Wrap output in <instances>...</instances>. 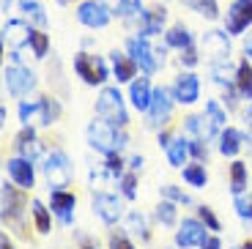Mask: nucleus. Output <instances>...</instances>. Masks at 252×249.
<instances>
[{
	"mask_svg": "<svg viewBox=\"0 0 252 249\" xmlns=\"http://www.w3.org/2000/svg\"><path fill=\"white\" fill-rule=\"evenodd\" d=\"M31 36H33V31L25 25V22H19V19H8L6 25H3V38L11 44L14 50H19V47L31 44Z\"/></svg>",
	"mask_w": 252,
	"mask_h": 249,
	"instance_id": "15",
	"label": "nucleus"
},
{
	"mask_svg": "<svg viewBox=\"0 0 252 249\" xmlns=\"http://www.w3.org/2000/svg\"><path fill=\"white\" fill-rule=\"evenodd\" d=\"M31 47H33V55H36V58H44V55H47V50H50V38H47V33L33 31V36H31Z\"/></svg>",
	"mask_w": 252,
	"mask_h": 249,
	"instance_id": "34",
	"label": "nucleus"
},
{
	"mask_svg": "<svg viewBox=\"0 0 252 249\" xmlns=\"http://www.w3.org/2000/svg\"><path fill=\"white\" fill-rule=\"evenodd\" d=\"M187 6H192L195 11H200L203 17H208V19H217V17H220L217 0H187Z\"/></svg>",
	"mask_w": 252,
	"mask_h": 249,
	"instance_id": "32",
	"label": "nucleus"
},
{
	"mask_svg": "<svg viewBox=\"0 0 252 249\" xmlns=\"http://www.w3.org/2000/svg\"><path fill=\"white\" fill-rule=\"evenodd\" d=\"M162 194H164V197H170V200H178V203H189L187 194L178 192L176 187H170V184H164V187H162Z\"/></svg>",
	"mask_w": 252,
	"mask_h": 249,
	"instance_id": "41",
	"label": "nucleus"
},
{
	"mask_svg": "<svg viewBox=\"0 0 252 249\" xmlns=\"http://www.w3.org/2000/svg\"><path fill=\"white\" fill-rule=\"evenodd\" d=\"M129 96H132V104L137 107L140 112H148V107H151V82H148V77H140V80H132V91H129Z\"/></svg>",
	"mask_w": 252,
	"mask_h": 249,
	"instance_id": "18",
	"label": "nucleus"
},
{
	"mask_svg": "<svg viewBox=\"0 0 252 249\" xmlns=\"http://www.w3.org/2000/svg\"><path fill=\"white\" fill-rule=\"evenodd\" d=\"M101 3L110 8V14H121V11H124V0H101Z\"/></svg>",
	"mask_w": 252,
	"mask_h": 249,
	"instance_id": "47",
	"label": "nucleus"
},
{
	"mask_svg": "<svg viewBox=\"0 0 252 249\" xmlns=\"http://www.w3.org/2000/svg\"><path fill=\"white\" fill-rule=\"evenodd\" d=\"M8 3H11V0H3V11H8Z\"/></svg>",
	"mask_w": 252,
	"mask_h": 249,
	"instance_id": "53",
	"label": "nucleus"
},
{
	"mask_svg": "<svg viewBox=\"0 0 252 249\" xmlns=\"http://www.w3.org/2000/svg\"><path fill=\"white\" fill-rule=\"evenodd\" d=\"M31 211H33V219H36V230L38 233H50V211L41 200H33L31 203Z\"/></svg>",
	"mask_w": 252,
	"mask_h": 249,
	"instance_id": "26",
	"label": "nucleus"
},
{
	"mask_svg": "<svg viewBox=\"0 0 252 249\" xmlns=\"http://www.w3.org/2000/svg\"><path fill=\"white\" fill-rule=\"evenodd\" d=\"M236 85H239V93L244 99H252V66H250V61L239 63V69H236Z\"/></svg>",
	"mask_w": 252,
	"mask_h": 249,
	"instance_id": "23",
	"label": "nucleus"
},
{
	"mask_svg": "<svg viewBox=\"0 0 252 249\" xmlns=\"http://www.w3.org/2000/svg\"><path fill=\"white\" fill-rule=\"evenodd\" d=\"M80 247H82V249H96V244L91 241L88 236H80Z\"/></svg>",
	"mask_w": 252,
	"mask_h": 249,
	"instance_id": "49",
	"label": "nucleus"
},
{
	"mask_svg": "<svg viewBox=\"0 0 252 249\" xmlns=\"http://www.w3.org/2000/svg\"><path fill=\"white\" fill-rule=\"evenodd\" d=\"M129 224H132V233L134 236H140L143 241H148L151 238V233H148V224H145V219H143V214H129Z\"/></svg>",
	"mask_w": 252,
	"mask_h": 249,
	"instance_id": "35",
	"label": "nucleus"
},
{
	"mask_svg": "<svg viewBox=\"0 0 252 249\" xmlns=\"http://www.w3.org/2000/svg\"><path fill=\"white\" fill-rule=\"evenodd\" d=\"M58 3H71V0H58Z\"/></svg>",
	"mask_w": 252,
	"mask_h": 249,
	"instance_id": "56",
	"label": "nucleus"
},
{
	"mask_svg": "<svg viewBox=\"0 0 252 249\" xmlns=\"http://www.w3.org/2000/svg\"><path fill=\"white\" fill-rule=\"evenodd\" d=\"M170 110H173V101L167 96L164 88H157L151 96V107H148V124L151 126H162L164 121L170 118Z\"/></svg>",
	"mask_w": 252,
	"mask_h": 249,
	"instance_id": "10",
	"label": "nucleus"
},
{
	"mask_svg": "<svg viewBox=\"0 0 252 249\" xmlns=\"http://www.w3.org/2000/svg\"><path fill=\"white\" fill-rule=\"evenodd\" d=\"M187 156H189L187 140H170V145H167V162H170L173 167H181V164L187 162Z\"/></svg>",
	"mask_w": 252,
	"mask_h": 249,
	"instance_id": "25",
	"label": "nucleus"
},
{
	"mask_svg": "<svg viewBox=\"0 0 252 249\" xmlns=\"http://www.w3.org/2000/svg\"><path fill=\"white\" fill-rule=\"evenodd\" d=\"M250 219H252V200H250Z\"/></svg>",
	"mask_w": 252,
	"mask_h": 249,
	"instance_id": "55",
	"label": "nucleus"
},
{
	"mask_svg": "<svg viewBox=\"0 0 252 249\" xmlns=\"http://www.w3.org/2000/svg\"><path fill=\"white\" fill-rule=\"evenodd\" d=\"M129 167L140 170V167H143V156H132V159H129Z\"/></svg>",
	"mask_w": 252,
	"mask_h": 249,
	"instance_id": "50",
	"label": "nucleus"
},
{
	"mask_svg": "<svg viewBox=\"0 0 252 249\" xmlns=\"http://www.w3.org/2000/svg\"><path fill=\"white\" fill-rule=\"evenodd\" d=\"M220 247H222L220 238H217V236H208V238H206V244H203L200 249H220Z\"/></svg>",
	"mask_w": 252,
	"mask_h": 249,
	"instance_id": "48",
	"label": "nucleus"
},
{
	"mask_svg": "<svg viewBox=\"0 0 252 249\" xmlns=\"http://www.w3.org/2000/svg\"><path fill=\"white\" fill-rule=\"evenodd\" d=\"M8 175H11V181L17 184V187H22V189H31L33 187V164H31V159H25V156H19V159H8Z\"/></svg>",
	"mask_w": 252,
	"mask_h": 249,
	"instance_id": "14",
	"label": "nucleus"
},
{
	"mask_svg": "<svg viewBox=\"0 0 252 249\" xmlns=\"http://www.w3.org/2000/svg\"><path fill=\"white\" fill-rule=\"evenodd\" d=\"M173 96H176V101H181V104H195L197 99H200V82H197L195 74H184L176 80V88H173Z\"/></svg>",
	"mask_w": 252,
	"mask_h": 249,
	"instance_id": "13",
	"label": "nucleus"
},
{
	"mask_svg": "<svg viewBox=\"0 0 252 249\" xmlns=\"http://www.w3.org/2000/svg\"><path fill=\"white\" fill-rule=\"evenodd\" d=\"M157 219L162 224H176V219H178L176 206H173V203H167V200H164V203H159V206H157Z\"/></svg>",
	"mask_w": 252,
	"mask_h": 249,
	"instance_id": "33",
	"label": "nucleus"
},
{
	"mask_svg": "<svg viewBox=\"0 0 252 249\" xmlns=\"http://www.w3.org/2000/svg\"><path fill=\"white\" fill-rule=\"evenodd\" d=\"M74 69L88 85H101V82L107 80V66H104V61L96 55H88V52H80L74 58Z\"/></svg>",
	"mask_w": 252,
	"mask_h": 249,
	"instance_id": "3",
	"label": "nucleus"
},
{
	"mask_svg": "<svg viewBox=\"0 0 252 249\" xmlns=\"http://www.w3.org/2000/svg\"><path fill=\"white\" fill-rule=\"evenodd\" d=\"M247 55L252 58V36H250V41H247Z\"/></svg>",
	"mask_w": 252,
	"mask_h": 249,
	"instance_id": "52",
	"label": "nucleus"
},
{
	"mask_svg": "<svg viewBox=\"0 0 252 249\" xmlns=\"http://www.w3.org/2000/svg\"><path fill=\"white\" fill-rule=\"evenodd\" d=\"M19 8H22L36 25H41V28L47 25V14H44V8H41V3H36V0H19Z\"/></svg>",
	"mask_w": 252,
	"mask_h": 249,
	"instance_id": "29",
	"label": "nucleus"
},
{
	"mask_svg": "<svg viewBox=\"0 0 252 249\" xmlns=\"http://www.w3.org/2000/svg\"><path fill=\"white\" fill-rule=\"evenodd\" d=\"M181 63H184V66H195V63H197V52H195V47H187V50H184Z\"/></svg>",
	"mask_w": 252,
	"mask_h": 249,
	"instance_id": "46",
	"label": "nucleus"
},
{
	"mask_svg": "<svg viewBox=\"0 0 252 249\" xmlns=\"http://www.w3.org/2000/svg\"><path fill=\"white\" fill-rule=\"evenodd\" d=\"M0 249H14L11 244H8V238H6V236H3V241H0Z\"/></svg>",
	"mask_w": 252,
	"mask_h": 249,
	"instance_id": "51",
	"label": "nucleus"
},
{
	"mask_svg": "<svg viewBox=\"0 0 252 249\" xmlns=\"http://www.w3.org/2000/svg\"><path fill=\"white\" fill-rule=\"evenodd\" d=\"M115 129H118V126L107 124L104 118H101V121H94V124L88 126V140H91V145H94L99 154H104V156L118 154V151L126 145V137H124V134H118Z\"/></svg>",
	"mask_w": 252,
	"mask_h": 249,
	"instance_id": "1",
	"label": "nucleus"
},
{
	"mask_svg": "<svg viewBox=\"0 0 252 249\" xmlns=\"http://www.w3.org/2000/svg\"><path fill=\"white\" fill-rule=\"evenodd\" d=\"M113 69H115L118 82H129V80H134V74H137V61H134L132 55H124V52L115 50L113 52Z\"/></svg>",
	"mask_w": 252,
	"mask_h": 249,
	"instance_id": "21",
	"label": "nucleus"
},
{
	"mask_svg": "<svg viewBox=\"0 0 252 249\" xmlns=\"http://www.w3.org/2000/svg\"><path fill=\"white\" fill-rule=\"evenodd\" d=\"M19 118H22V124H31V121H44V107H41V99H38L36 104L22 101V104H19Z\"/></svg>",
	"mask_w": 252,
	"mask_h": 249,
	"instance_id": "30",
	"label": "nucleus"
},
{
	"mask_svg": "<svg viewBox=\"0 0 252 249\" xmlns=\"http://www.w3.org/2000/svg\"><path fill=\"white\" fill-rule=\"evenodd\" d=\"M110 247H113V249H134L132 244L126 241L124 233H113V236H110Z\"/></svg>",
	"mask_w": 252,
	"mask_h": 249,
	"instance_id": "42",
	"label": "nucleus"
},
{
	"mask_svg": "<svg viewBox=\"0 0 252 249\" xmlns=\"http://www.w3.org/2000/svg\"><path fill=\"white\" fill-rule=\"evenodd\" d=\"M50 206L52 211L58 214V219H61L63 224L71 222V211H74L77 206V197L71 192H66V189H52L50 192Z\"/></svg>",
	"mask_w": 252,
	"mask_h": 249,
	"instance_id": "12",
	"label": "nucleus"
},
{
	"mask_svg": "<svg viewBox=\"0 0 252 249\" xmlns=\"http://www.w3.org/2000/svg\"><path fill=\"white\" fill-rule=\"evenodd\" d=\"M241 151V134L236 129H225L220 137V154L222 156H236Z\"/></svg>",
	"mask_w": 252,
	"mask_h": 249,
	"instance_id": "24",
	"label": "nucleus"
},
{
	"mask_svg": "<svg viewBox=\"0 0 252 249\" xmlns=\"http://www.w3.org/2000/svg\"><path fill=\"white\" fill-rule=\"evenodd\" d=\"M252 25V0H236L227 11V33H241Z\"/></svg>",
	"mask_w": 252,
	"mask_h": 249,
	"instance_id": "9",
	"label": "nucleus"
},
{
	"mask_svg": "<svg viewBox=\"0 0 252 249\" xmlns=\"http://www.w3.org/2000/svg\"><path fill=\"white\" fill-rule=\"evenodd\" d=\"M3 77H6V88L8 93L14 96H25L28 91H33L36 88V77H33V71L22 69V66H8L6 71H3Z\"/></svg>",
	"mask_w": 252,
	"mask_h": 249,
	"instance_id": "6",
	"label": "nucleus"
},
{
	"mask_svg": "<svg viewBox=\"0 0 252 249\" xmlns=\"http://www.w3.org/2000/svg\"><path fill=\"white\" fill-rule=\"evenodd\" d=\"M14 145H17V151L25 156V159H31V162L38 156V140H36V131H33V129L19 131V134H17V143H14Z\"/></svg>",
	"mask_w": 252,
	"mask_h": 249,
	"instance_id": "22",
	"label": "nucleus"
},
{
	"mask_svg": "<svg viewBox=\"0 0 252 249\" xmlns=\"http://www.w3.org/2000/svg\"><path fill=\"white\" fill-rule=\"evenodd\" d=\"M96 112L107 124L118 126V129H124L129 124V115H126V107H124V99H121L118 88H101L99 101H96Z\"/></svg>",
	"mask_w": 252,
	"mask_h": 249,
	"instance_id": "2",
	"label": "nucleus"
},
{
	"mask_svg": "<svg viewBox=\"0 0 252 249\" xmlns=\"http://www.w3.org/2000/svg\"><path fill=\"white\" fill-rule=\"evenodd\" d=\"M164 17H167V11H164L162 6L148 8V11L143 14V19H140V31H143V36H157V33H162Z\"/></svg>",
	"mask_w": 252,
	"mask_h": 249,
	"instance_id": "20",
	"label": "nucleus"
},
{
	"mask_svg": "<svg viewBox=\"0 0 252 249\" xmlns=\"http://www.w3.org/2000/svg\"><path fill=\"white\" fill-rule=\"evenodd\" d=\"M94 211L101 217V222L107 224H115L124 214V206H121V200L113 197V194H96L94 197Z\"/></svg>",
	"mask_w": 252,
	"mask_h": 249,
	"instance_id": "11",
	"label": "nucleus"
},
{
	"mask_svg": "<svg viewBox=\"0 0 252 249\" xmlns=\"http://www.w3.org/2000/svg\"><path fill=\"white\" fill-rule=\"evenodd\" d=\"M121 189H124V194H126L129 200L137 197V178H134V173L121 175Z\"/></svg>",
	"mask_w": 252,
	"mask_h": 249,
	"instance_id": "38",
	"label": "nucleus"
},
{
	"mask_svg": "<svg viewBox=\"0 0 252 249\" xmlns=\"http://www.w3.org/2000/svg\"><path fill=\"white\" fill-rule=\"evenodd\" d=\"M236 211L241 219H250V200H244L241 194H236Z\"/></svg>",
	"mask_w": 252,
	"mask_h": 249,
	"instance_id": "45",
	"label": "nucleus"
},
{
	"mask_svg": "<svg viewBox=\"0 0 252 249\" xmlns=\"http://www.w3.org/2000/svg\"><path fill=\"white\" fill-rule=\"evenodd\" d=\"M197 211H200V219H203V224H206L208 230H220V219L214 217V211H211V208L200 206Z\"/></svg>",
	"mask_w": 252,
	"mask_h": 249,
	"instance_id": "39",
	"label": "nucleus"
},
{
	"mask_svg": "<svg viewBox=\"0 0 252 249\" xmlns=\"http://www.w3.org/2000/svg\"><path fill=\"white\" fill-rule=\"evenodd\" d=\"M22 206H25V197H22L14 187H8V181H6V184H3V219H6V222H14V219L19 217V211H22Z\"/></svg>",
	"mask_w": 252,
	"mask_h": 249,
	"instance_id": "17",
	"label": "nucleus"
},
{
	"mask_svg": "<svg viewBox=\"0 0 252 249\" xmlns=\"http://www.w3.org/2000/svg\"><path fill=\"white\" fill-rule=\"evenodd\" d=\"M143 3L140 0H124V11H121V17L126 19H143Z\"/></svg>",
	"mask_w": 252,
	"mask_h": 249,
	"instance_id": "37",
	"label": "nucleus"
},
{
	"mask_svg": "<svg viewBox=\"0 0 252 249\" xmlns=\"http://www.w3.org/2000/svg\"><path fill=\"white\" fill-rule=\"evenodd\" d=\"M247 187V167L244 162H233L230 164V189H233V194H241Z\"/></svg>",
	"mask_w": 252,
	"mask_h": 249,
	"instance_id": "28",
	"label": "nucleus"
},
{
	"mask_svg": "<svg viewBox=\"0 0 252 249\" xmlns=\"http://www.w3.org/2000/svg\"><path fill=\"white\" fill-rule=\"evenodd\" d=\"M129 55L137 61V66L145 74H154V71L159 69L157 50H151V44L145 41V38H129Z\"/></svg>",
	"mask_w": 252,
	"mask_h": 249,
	"instance_id": "7",
	"label": "nucleus"
},
{
	"mask_svg": "<svg viewBox=\"0 0 252 249\" xmlns=\"http://www.w3.org/2000/svg\"><path fill=\"white\" fill-rule=\"evenodd\" d=\"M41 107H44V121H41V124L50 126L52 121H58V115H61V107H58L55 101L50 99V96H41Z\"/></svg>",
	"mask_w": 252,
	"mask_h": 249,
	"instance_id": "36",
	"label": "nucleus"
},
{
	"mask_svg": "<svg viewBox=\"0 0 252 249\" xmlns=\"http://www.w3.org/2000/svg\"><path fill=\"white\" fill-rule=\"evenodd\" d=\"M44 175H47V181H50V187H55V189L69 187V181H71L69 159H66L61 151H58V154H52L50 159H47V164H44Z\"/></svg>",
	"mask_w": 252,
	"mask_h": 249,
	"instance_id": "5",
	"label": "nucleus"
},
{
	"mask_svg": "<svg viewBox=\"0 0 252 249\" xmlns=\"http://www.w3.org/2000/svg\"><path fill=\"white\" fill-rule=\"evenodd\" d=\"M187 129L192 131L195 137H200V140H211L217 134V129H220V126H217L214 121L203 112V115H189V118H187Z\"/></svg>",
	"mask_w": 252,
	"mask_h": 249,
	"instance_id": "19",
	"label": "nucleus"
},
{
	"mask_svg": "<svg viewBox=\"0 0 252 249\" xmlns=\"http://www.w3.org/2000/svg\"><path fill=\"white\" fill-rule=\"evenodd\" d=\"M247 118H250V129H252V110H250V115H247Z\"/></svg>",
	"mask_w": 252,
	"mask_h": 249,
	"instance_id": "54",
	"label": "nucleus"
},
{
	"mask_svg": "<svg viewBox=\"0 0 252 249\" xmlns=\"http://www.w3.org/2000/svg\"><path fill=\"white\" fill-rule=\"evenodd\" d=\"M184 181H189L192 187H206V167L203 164H189V167H184Z\"/></svg>",
	"mask_w": 252,
	"mask_h": 249,
	"instance_id": "31",
	"label": "nucleus"
},
{
	"mask_svg": "<svg viewBox=\"0 0 252 249\" xmlns=\"http://www.w3.org/2000/svg\"><path fill=\"white\" fill-rule=\"evenodd\" d=\"M206 224H200L197 219H184L181 230L176 233V244L181 249H189V247H203L206 244Z\"/></svg>",
	"mask_w": 252,
	"mask_h": 249,
	"instance_id": "8",
	"label": "nucleus"
},
{
	"mask_svg": "<svg viewBox=\"0 0 252 249\" xmlns=\"http://www.w3.org/2000/svg\"><path fill=\"white\" fill-rule=\"evenodd\" d=\"M206 115H208L211 121H214L217 126L225 124V112H222V107L217 104V101H208V104H206Z\"/></svg>",
	"mask_w": 252,
	"mask_h": 249,
	"instance_id": "40",
	"label": "nucleus"
},
{
	"mask_svg": "<svg viewBox=\"0 0 252 249\" xmlns=\"http://www.w3.org/2000/svg\"><path fill=\"white\" fill-rule=\"evenodd\" d=\"M203 47H206V52L214 61H227V55H230V44H227V36L220 31H211L206 33V38H203Z\"/></svg>",
	"mask_w": 252,
	"mask_h": 249,
	"instance_id": "16",
	"label": "nucleus"
},
{
	"mask_svg": "<svg viewBox=\"0 0 252 249\" xmlns=\"http://www.w3.org/2000/svg\"><path fill=\"white\" fill-rule=\"evenodd\" d=\"M167 44L178 47V50H187V47H192V36H189V31L184 25H176L167 31Z\"/></svg>",
	"mask_w": 252,
	"mask_h": 249,
	"instance_id": "27",
	"label": "nucleus"
},
{
	"mask_svg": "<svg viewBox=\"0 0 252 249\" xmlns=\"http://www.w3.org/2000/svg\"><path fill=\"white\" fill-rule=\"evenodd\" d=\"M77 19H80L85 28H104L110 22V8L101 3V0H85L77 8Z\"/></svg>",
	"mask_w": 252,
	"mask_h": 249,
	"instance_id": "4",
	"label": "nucleus"
},
{
	"mask_svg": "<svg viewBox=\"0 0 252 249\" xmlns=\"http://www.w3.org/2000/svg\"><path fill=\"white\" fill-rule=\"evenodd\" d=\"M189 154H195L197 159H200V162H203V159H206V156H208V151H206V145H203V140H200V137H197V140H192V143H189Z\"/></svg>",
	"mask_w": 252,
	"mask_h": 249,
	"instance_id": "43",
	"label": "nucleus"
},
{
	"mask_svg": "<svg viewBox=\"0 0 252 249\" xmlns=\"http://www.w3.org/2000/svg\"><path fill=\"white\" fill-rule=\"evenodd\" d=\"M107 170L113 175H121V170H124V162H121V156L118 154H110L107 156Z\"/></svg>",
	"mask_w": 252,
	"mask_h": 249,
	"instance_id": "44",
	"label": "nucleus"
}]
</instances>
